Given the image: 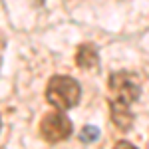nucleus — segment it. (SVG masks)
I'll list each match as a JSON object with an SVG mask.
<instances>
[{"instance_id": "obj_1", "label": "nucleus", "mask_w": 149, "mask_h": 149, "mask_svg": "<svg viewBox=\"0 0 149 149\" xmlns=\"http://www.w3.org/2000/svg\"><path fill=\"white\" fill-rule=\"evenodd\" d=\"M139 84L137 80L127 74V72H117L109 78L107 86V100H109V109H111V121L119 129H129L133 123V113L131 105L139 97Z\"/></svg>"}, {"instance_id": "obj_2", "label": "nucleus", "mask_w": 149, "mask_h": 149, "mask_svg": "<svg viewBox=\"0 0 149 149\" xmlns=\"http://www.w3.org/2000/svg\"><path fill=\"white\" fill-rule=\"evenodd\" d=\"M80 95H81L80 84L70 76H54L48 81L46 100L58 111H66V109L76 107L80 102Z\"/></svg>"}, {"instance_id": "obj_3", "label": "nucleus", "mask_w": 149, "mask_h": 149, "mask_svg": "<svg viewBox=\"0 0 149 149\" xmlns=\"http://www.w3.org/2000/svg\"><path fill=\"white\" fill-rule=\"evenodd\" d=\"M74 131L72 119L62 111H50L42 117L40 121V135L46 139L48 143H58L68 139Z\"/></svg>"}, {"instance_id": "obj_4", "label": "nucleus", "mask_w": 149, "mask_h": 149, "mask_svg": "<svg viewBox=\"0 0 149 149\" xmlns=\"http://www.w3.org/2000/svg\"><path fill=\"white\" fill-rule=\"evenodd\" d=\"M76 64L81 70H93L100 64V54L93 44H81L76 52Z\"/></svg>"}, {"instance_id": "obj_5", "label": "nucleus", "mask_w": 149, "mask_h": 149, "mask_svg": "<svg viewBox=\"0 0 149 149\" xmlns=\"http://www.w3.org/2000/svg\"><path fill=\"white\" fill-rule=\"evenodd\" d=\"M80 137H81V141H95L100 137V129L97 127H84Z\"/></svg>"}, {"instance_id": "obj_6", "label": "nucleus", "mask_w": 149, "mask_h": 149, "mask_svg": "<svg viewBox=\"0 0 149 149\" xmlns=\"http://www.w3.org/2000/svg\"><path fill=\"white\" fill-rule=\"evenodd\" d=\"M113 149H137V147L133 143H129V141H117Z\"/></svg>"}]
</instances>
